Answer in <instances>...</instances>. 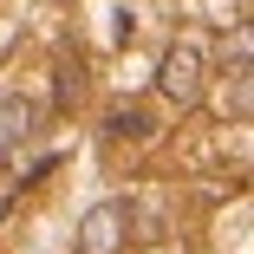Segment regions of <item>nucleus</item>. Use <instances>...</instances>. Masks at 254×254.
<instances>
[{
    "instance_id": "nucleus-1",
    "label": "nucleus",
    "mask_w": 254,
    "mask_h": 254,
    "mask_svg": "<svg viewBox=\"0 0 254 254\" xmlns=\"http://www.w3.org/2000/svg\"><path fill=\"white\" fill-rule=\"evenodd\" d=\"M157 85H163V98H176V105H195V98H202V46L195 39H176L163 53Z\"/></svg>"
},
{
    "instance_id": "nucleus-2",
    "label": "nucleus",
    "mask_w": 254,
    "mask_h": 254,
    "mask_svg": "<svg viewBox=\"0 0 254 254\" xmlns=\"http://www.w3.org/2000/svg\"><path fill=\"white\" fill-rule=\"evenodd\" d=\"M118 241H124V202H98L78 222V248L85 254H118Z\"/></svg>"
},
{
    "instance_id": "nucleus-3",
    "label": "nucleus",
    "mask_w": 254,
    "mask_h": 254,
    "mask_svg": "<svg viewBox=\"0 0 254 254\" xmlns=\"http://www.w3.org/2000/svg\"><path fill=\"white\" fill-rule=\"evenodd\" d=\"M39 111L26 105V98H0V157H13V150H26Z\"/></svg>"
},
{
    "instance_id": "nucleus-4",
    "label": "nucleus",
    "mask_w": 254,
    "mask_h": 254,
    "mask_svg": "<svg viewBox=\"0 0 254 254\" xmlns=\"http://www.w3.org/2000/svg\"><path fill=\"white\" fill-rule=\"evenodd\" d=\"M111 137H130V143H143V137H157V118H150L143 105H124V111H111Z\"/></svg>"
},
{
    "instance_id": "nucleus-5",
    "label": "nucleus",
    "mask_w": 254,
    "mask_h": 254,
    "mask_svg": "<svg viewBox=\"0 0 254 254\" xmlns=\"http://www.w3.org/2000/svg\"><path fill=\"white\" fill-rule=\"evenodd\" d=\"M222 53H228L235 65H254V20H241V26L228 33V46H222Z\"/></svg>"
},
{
    "instance_id": "nucleus-6",
    "label": "nucleus",
    "mask_w": 254,
    "mask_h": 254,
    "mask_svg": "<svg viewBox=\"0 0 254 254\" xmlns=\"http://www.w3.org/2000/svg\"><path fill=\"white\" fill-rule=\"evenodd\" d=\"M228 105H235L241 118H254V65H248V72H241V78L228 85Z\"/></svg>"
},
{
    "instance_id": "nucleus-7",
    "label": "nucleus",
    "mask_w": 254,
    "mask_h": 254,
    "mask_svg": "<svg viewBox=\"0 0 254 254\" xmlns=\"http://www.w3.org/2000/svg\"><path fill=\"white\" fill-rule=\"evenodd\" d=\"M130 33H137V13H130V7H118V13H111V39H118V46H124V39H130Z\"/></svg>"
},
{
    "instance_id": "nucleus-8",
    "label": "nucleus",
    "mask_w": 254,
    "mask_h": 254,
    "mask_svg": "<svg viewBox=\"0 0 254 254\" xmlns=\"http://www.w3.org/2000/svg\"><path fill=\"white\" fill-rule=\"evenodd\" d=\"M78 98V65H59V105H72Z\"/></svg>"
}]
</instances>
